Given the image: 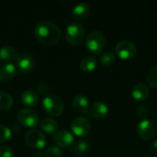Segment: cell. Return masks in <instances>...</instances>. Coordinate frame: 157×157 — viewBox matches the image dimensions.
Returning a JSON list of instances; mask_svg holds the SVG:
<instances>
[{"label":"cell","mask_w":157,"mask_h":157,"mask_svg":"<svg viewBox=\"0 0 157 157\" xmlns=\"http://www.w3.org/2000/svg\"><path fill=\"white\" fill-rule=\"evenodd\" d=\"M72 105L74 109L79 114L87 115L89 112V101L83 95L75 96L72 100Z\"/></svg>","instance_id":"13"},{"label":"cell","mask_w":157,"mask_h":157,"mask_svg":"<svg viewBox=\"0 0 157 157\" xmlns=\"http://www.w3.org/2000/svg\"><path fill=\"white\" fill-rule=\"evenodd\" d=\"M89 13H90V7L88 4L85 2H81L75 6L72 11V16L76 20H83L89 16Z\"/></svg>","instance_id":"16"},{"label":"cell","mask_w":157,"mask_h":157,"mask_svg":"<svg viewBox=\"0 0 157 157\" xmlns=\"http://www.w3.org/2000/svg\"><path fill=\"white\" fill-rule=\"evenodd\" d=\"M33 157H43V155H42L41 152H36V153L34 154Z\"/></svg>","instance_id":"31"},{"label":"cell","mask_w":157,"mask_h":157,"mask_svg":"<svg viewBox=\"0 0 157 157\" xmlns=\"http://www.w3.org/2000/svg\"><path fill=\"white\" fill-rule=\"evenodd\" d=\"M36 39L42 44L54 45L61 40L62 32L60 28L52 21H40L34 29Z\"/></svg>","instance_id":"1"},{"label":"cell","mask_w":157,"mask_h":157,"mask_svg":"<svg viewBox=\"0 0 157 157\" xmlns=\"http://www.w3.org/2000/svg\"><path fill=\"white\" fill-rule=\"evenodd\" d=\"M13 156V150L11 147L6 145L0 146V157H12Z\"/></svg>","instance_id":"29"},{"label":"cell","mask_w":157,"mask_h":157,"mask_svg":"<svg viewBox=\"0 0 157 157\" xmlns=\"http://www.w3.org/2000/svg\"><path fill=\"white\" fill-rule=\"evenodd\" d=\"M98 65V61L93 56H86L80 62V68L85 73L93 72Z\"/></svg>","instance_id":"19"},{"label":"cell","mask_w":157,"mask_h":157,"mask_svg":"<svg viewBox=\"0 0 157 157\" xmlns=\"http://www.w3.org/2000/svg\"><path fill=\"white\" fill-rule=\"evenodd\" d=\"M85 29L83 25L77 22L70 23L65 30V37L67 41L73 46H78L85 39Z\"/></svg>","instance_id":"4"},{"label":"cell","mask_w":157,"mask_h":157,"mask_svg":"<svg viewBox=\"0 0 157 157\" xmlns=\"http://www.w3.org/2000/svg\"><path fill=\"white\" fill-rule=\"evenodd\" d=\"M147 157H155V156H147Z\"/></svg>","instance_id":"32"},{"label":"cell","mask_w":157,"mask_h":157,"mask_svg":"<svg viewBox=\"0 0 157 157\" xmlns=\"http://www.w3.org/2000/svg\"><path fill=\"white\" fill-rule=\"evenodd\" d=\"M17 119L22 126L27 128H34L39 123L38 114L29 109H22L18 110L17 113Z\"/></svg>","instance_id":"6"},{"label":"cell","mask_w":157,"mask_h":157,"mask_svg":"<svg viewBox=\"0 0 157 157\" xmlns=\"http://www.w3.org/2000/svg\"><path fill=\"white\" fill-rule=\"evenodd\" d=\"M15 63L18 71L23 74L30 73L35 67V60L33 56L29 53H23L18 55Z\"/></svg>","instance_id":"11"},{"label":"cell","mask_w":157,"mask_h":157,"mask_svg":"<svg viewBox=\"0 0 157 157\" xmlns=\"http://www.w3.org/2000/svg\"><path fill=\"white\" fill-rule=\"evenodd\" d=\"M16 74V67L13 63H4L0 66V81L8 82L12 80Z\"/></svg>","instance_id":"18"},{"label":"cell","mask_w":157,"mask_h":157,"mask_svg":"<svg viewBox=\"0 0 157 157\" xmlns=\"http://www.w3.org/2000/svg\"><path fill=\"white\" fill-rule=\"evenodd\" d=\"M116 62V56L113 52L108 51L104 52L100 58V63L105 67H110L112 66Z\"/></svg>","instance_id":"23"},{"label":"cell","mask_w":157,"mask_h":157,"mask_svg":"<svg viewBox=\"0 0 157 157\" xmlns=\"http://www.w3.org/2000/svg\"><path fill=\"white\" fill-rule=\"evenodd\" d=\"M40 128L41 130L47 133V134H52L55 133L58 130V123L56 121L51 118L43 119L40 121Z\"/></svg>","instance_id":"21"},{"label":"cell","mask_w":157,"mask_h":157,"mask_svg":"<svg viewBox=\"0 0 157 157\" xmlns=\"http://www.w3.org/2000/svg\"><path fill=\"white\" fill-rule=\"evenodd\" d=\"M136 114L137 116L142 120H146V118L149 116L150 114V111H149V109L147 106L144 105V104H141L137 107V109H136Z\"/></svg>","instance_id":"27"},{"label":"cell","mask_w":157,"mask_h":157,"mask_svg":"<svg viewBox=\"0 0 157 157\" xmlns=\"http://www.w3.org/2000/svg\"><path fill=\"white\" fill-rule=\"evenodd\" d=\"M156 128H157V121H156Z\"/></svg>","instance_id":"33"},{"label":"cell","mask_w":157,"mask_h":157,"mask_svg":"<svg viewBox=\"0 0 157 157\" xmlns=\"http://www.w3.org/2000/svg\"><path fill=\"white\" fill-rule=\"evenodd\" d=\"M20 100L24 106L29 108H34L39 104L40 98L37 92H35L32 89H28L21 94Z\"/></svg>","instance_id":"15"},{"label":"cell","mask_w":157,"mask_h":157,"mask_svg":"<svg viewBox=\"0 0 157 157\" xmlns=\"http://www.w3.org/2000/svg\"><path fill=\"white\" fill-rule=\"evenodd\" d=\"M136 130H137L139 136L142 139L145 141H149L154 138L155 132H156V127L153 121L149 120H144L138 123Z\"/></svg>","instance_id":"9"},{"label":"cell","mask_w":157,"mask_h":157,"mask_svg":"<svg viewBox=\"0 0 157 157\" xmlns=\"http://www.w3.org/2000/svg\"><path fill=\"white\" fill-rule=\"evenodd\" d=\"M18 55L19 54H17V51L10 46H4L0 49V60L6 63H13V62L16 63Z\"/></svg>","instance_id":"17"},{"label":"cell","mask_w":157,"mask_h":157,"mask_svg":"<svg viewBox=\"0 0 157 157\" xmlns=\"http://www.w3.org/2000/svg\"><path fill=\"white\" fill-rule=\"evenodd\" d=\"M147 82L153 88H157V65L152 67L147 73Z\"/></svg>","instance_id":"24"},{"label":"cell","mask_w":157,"mask_h":157,"mask_svg":"<svg viewBox=\"0 0 157 157\" xmlns=\"http://www.w3.org/2000/svg\"><path fill=\"white\" fill-rule=\"evenodd\" d=\"M12 132L9 128L0 125V143H5L11 138Z\"/></svg>","instance_id":"25"},{"label":"cell","mask_w":157,"mask_h":157,"mask_svg":"<svg viewBox=\"0 0 157 157\" xmlns=\"http://www.w3.org/2000/svg\"><path fill=\"white\" fill-rule=\"evenodd\" d=\"M90 114L96 120L103 121L108 117L109 108L102 101H96L90 108Z\"/></svg>","instance_id":"12"},{"label":"cell","mask_w":157,"mask_h":157,"mask_svg":"<svg viewBox=\"0 0 157 157\" xmlns=\"http://www.w3.org/2000/svg\"><path fill=\"white\" fill-rule=\"evenodd\" d=\"M12 97L5 91H0V110H7L12 107Z\"/></svg>","instance_id":"22"},{"label":"cell","mask_w":157,"mask_h":157,"mask_svg":"<svg viewBox=\"0 0 157 157\" xmlns=\"http://www.w3.org/2000/svg\"><path fill=\"white\" fill-rule=\"evenodd\" d=\"M150 95L149 86L144 83H139L135 85L132 89V96L134 100L143 102L148 98Z\"/></svg>","instance_id":"14"},{"label":"cell","mask_w":157,"mask_h":157,"mask_svg":"<svg viewBox=\"0 0 157 157\" xmlns=\"http://www.w3.org/2000/svg\"><path fill=\"white\" fill-rule=\"evenodd\" d=\"M115 52L122 60H132L137 54V47L132 41L124 40L116 44Z\"/></svg>","instance_id":"5"},{"label":"cell","mask_w":157,"mask_h":157,"mask_svg":"<svg viewBox=\"0 0 157 157\" xmlns=\"http://www.w3.org/2000/svg\"><path fill=\"white\" fill-rule=\"evenodd\" d=\"M69 150L75 155H84L88 151V144L85 140L75 141Z\"/></svg>","instance_id":"20"},{"label":"cell","mask_w":157,"mask_h":157,"mask_svg":"<svg viewBox=\"0 0 157 157\" xmlns=\"http://www.w3.org/2000/svg\"><path fill=\"white\" fill-rule=\"evenodd\" d=\"M46 157H63V152L58 146H50L46 149Z\"/></svg>","instance_id":"26"},{"label":"cell","mask_w":157,"mask_h":157,"mask_svg":"<svg viewBox=\"0 0 157 157\" xmlns=\"http://www.w3.org/2000/svg\"><path fill=\"white\" fill-rule=\"evenodd\" d=\"M106 44V40L104 35L97 30L91 31L86 39V46L87 50L94 54H100Z\"/></svg>","instance_id":"3"},{"label":"cell","mask_w":157,"mask_h":157,"mask_svg":"<svg viewBox=\"0 0 157 157\" xmlns=\"http://www.w3.org/2000/svg\"><path fill=\"white\" fill-rule=\"evenodd\" d=\"M71 129L75 135L78 137L86 136L91 129L90 121L85 117H77L71 123Z\"/></svg>","instance_id":"8"},{"label":"cell","mask_w":157,"mask_h":157,"mask_svg":"<svg viewBox=\"0 0 157 157\" xmlns=\"http://www.w3.org/2000/svg\"><path fill=\"white\" fill-rule=\"evenodd\" d=\"M53 142L58 147L70 148L75 142L74 135L67 130H59L54 133Z\"/></svg>","instance_id":"10"},{"label":"cell","mask_w":157,"mask_h":157,"mask_svg":"<svg viewBox=\"0 0 157 157\" xmlns=\"http://www.w3.org/2000/svg\"><path fill=\"white\" fill-rule=\"evenodd\" d=\"M25 141L29 147L37 150H41L46 145V138L44 134L38 130L29 131L25 135Z\"/></svg>","instance_id":"7"},{"label":"cell","mask_w":157,"mask_h":157,"mask_svg":"<svg viewBox=\"0 0 157 157\" xmlns=\"http://www.w3.org/2000/svg\"><path fill=\"white\" fill-rule=\"evenodd\" d=\"M37 90H38V92H39L40 95L46 96V97H47L48 94H49V91H50V87H49V86H48L46 83L40 82V83H39L38 86H37Z\"/></svg>","instance_id":"28"},{"label":"cell","mask_w":157,"mask_h":157,"mask_svg":"<svg viewBox=\"0 0 157 157\" xmlns=\"http://www.w3.org/2000/svg\"><path fill=\"white\" fill-rule=\"evenodd\" d=\"M42 106L45 112L52 117H58L64 110L63 101L56 95H48L45 97L42 101Z\"/></svg>","instance_id":"2"},{"label":"cell","mask_w":157,"mask_h":157,"mask_svg":"<svg viewBox=\"0 0 157 157\" xmlns=\"http://www.w3.org/2000/svg\"><path fill=\"white\" fill-rule=\"evenodd\" d=\"M150 150L154 154H156L157 155V138L151 143V144H150Z\"/></svg>","instance_id":"30"}]
</instances>
